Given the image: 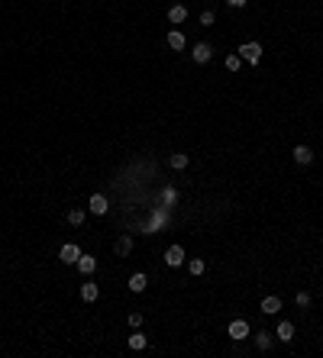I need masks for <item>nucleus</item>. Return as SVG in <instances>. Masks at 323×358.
I'll return each instance as SVG.
<instances>
[{"mask_svg":"<svg viewBox=\"0 0 323 358\" xmlns=\"http://www.w3.org/2000/svg\"><path fill=\"white\" fill-rule=\"evenodd\" d=\"M126 346L133 349V352H142V349L149 346V339H146V336L139 333V329H133V336H129V339H126Z\"/></svg>","mask_w":323,"mask_h":358,"instance_id":"nucleus-10","label":"nucleus"},{"mask_svg":"<svg viewBox=\"0 0 323 358\" xmlns=\"http://www.w3.org/2000/svg\"><path fill=\"white\" fill-rule=\"evenodd\" d=\"M272 346H275V336H272V333H265V329H262V333H256V349L269 352Z\"/></svg>","mask_w":323,"mask_h":358,"instance_id":"nucleus-16","label":"nucleus"},{"mask_svg":"<svg viewBox=\"0 0 323 358\" xmlns=\"http://www.w3.org/2000/svg\"><path fill=\"white\" fill-rule=\"evenodd\" d=\"M78 258H81V249H78L74 242H65V245H61L58 261H65V265H78Z\"/></svg>","mask_w":323,"mask_h":358,"instance_id":"nucleus-3","label":"nucleus"},{"mask_svg":"<svg viewBox=\"0 0 323 358\" xmlns=\"http://www.w3.org/2000/svg\"><path fill=\"white\" fill-rule=\"evenodd\" d=\"M184 19H188V6H184V3H175V6H171V10H168V23L181 26Z\"/></svg>","mask_w":323,"mask_h":358,"instance_id":"nucleus-7","label":"nucleus"},{"mask_svg":"<svg viewBox=\"0 0 323 358\" xmlns=\"http://www.w3.org/2000/svg\"><path fill=\"white\" fill-rule=\"evenodd\" d=\"M78 271H81V274H94V271H97V258H94V255H84V252H81V258H78Z\"/></svg>","mask_w":323,"mask_h":358,"instance_id":"nucleus-9","label":"nucleus"},{"mask_svg":"<svg viewBox=\"0 0 323 358\" xmlns=\"http://www.w3.org/2000/svg\"><path fill=\"white\" fill-rule=\"evenodd\" d=\"M191 58H194V61H197V65H207V61H210V58H214V49H210V45H207V42H197V45H194V49H191Z\"/></svg>","mask_w":323,"mask_h":358,"instance_id":"nucleus-5","label":"nucleus"},{"mask_svg":"<svg viewBox=\"0 0 323 358\" xmlns=\"http://www.w3.org/2000/svg\"><path fill=\"white\" fill-rule=\"evenodd\" d=\"M278 310H281V297H275V294H269V297L262 300V313H265V316H275Z\"/></svg>","mask_w":323,"mask_h":358,"instance_id":"nucleus-12","label":"nucleus"},{"mask_svg":"<svg viewBox=\"0 0 323 358\" xmlns=\"http://www.w3.org/2000/svg\"><path fill=\"white\" fill-rule=\"evenodd\" d=\"M168 165H171L175 171H184V168H188V155H184V152H175V155L168 158Z\"/></svg>","mask_w":323,"mask_h":358,"instance_id":"nucleus-18","label":"nucleus"},{"mask_svg":"<svg viewBox=\"0 0 323 358\" xmlns=\"http://www.w3.org/2000/svg\"><path fill=\"white\" fill-rule=\"evenodd\" d=\"M230 339H233V342L249 339V323H246V320H233V323H230Z\"/></svg>","mask_w":323,"mask_h":358,"instance_id":"nucleus-4","label":"nucleus"},{"mask_svg":"<svg viewBox=\"0 0 323 358\" xmlns=\"http://www.w3.org/2000/svg\"><path fill=\"white\" fill-rule=\"evenodd\" d=\"M113 252H116L120 258H126L129 252H133V239H129V236H120V239H116V245H113Z\"/></svg>","mask_w":323,"mask_h":358,"instance_id":"nucleus-15","label":"nucleus"},{"mask_svg":"<svg viewBox=\"0 0 323 358\" xmlns=\"http://www.w3.org/2000/svg\"><path fill=\"white\" fill-rule=\"evenodd\" d=\"M298 307H301V310L311 307V294H307V291H301V294H298Z\"/></svg>","mask_w":323,"mask_h":358,"instance_id":"nucleus-23","label":"nucleus"},{"mask_svg":"<svg viewBox=\"0 0 323 358\" xmlns=\"http://www.w3.org/2000/svg\"><path fill=\"white\" fill-rule=\"evenodd\" d=\"M239 55H226V71H239Z\"/></svg>","mask_w":323,"mask_h":358,"instance_id":"nucleus-21","label":"nucleus"},{"mask_svg":"<svg viewBox=\"0 0 323 358\" xmlns=\"http://www.w3.org/2000/svg\"><path fill=\"white\" fill-rule=\"evenodd\" d=\"M146 287H149V278H146L142 271H136L133 278H129V291H133V294H142Z\"/></svg>","mask_w":323,"mask_h":358,"instance_id":"nucleus-11","label":"nucleus"},{"mask_svg":"<svg viewBox=\"0 0 323 358\" xmlns=\"http://www.w3.org/2000/svg\"><path fill=\"white\" fill-rule=\"evenodd\" d=\"M201 26H214V13H210V10L201 13Z\"/></svg>","mask_w":323,"mask_h":358,"instance_id":"nucleus-24","label":"nucleus"},{"mask_svg":"<svg viewBox=\"0 0 323 358\" xmlns=\"http://www.w3.org/2000/svg\"><path fill=\"white\" fill-rule=\"evenodd\" d=\"M239 58L249 61V65H259V61H262V45L259 42H243L239 45Z\"/></svg>","mask_w":323,"mask_h":358,"instance_id":"nucleus-1","label":"nucleus"},{"mask_svg":"<svg viewBox=\"0 0 323 358\" xmlns=\"http://www.w3.org/2000/svg\"><path fill=\"white\" fill-rule=\"evenodd\" d=\"M97 297H100L97 284H91V281H87V284H81V300H84V304H94Z\"/></svg>","mask_w":323,"mask_h":358,"instance_id":"nucleus-14","label":"nucleus"},{"mask_svg":"<svg viewBox=\"0 0 323 358\" xmlns=\"http://www.w3.org/2000/svg\"><path fill=\"white\" fill-rule=\"evenodd\" d=\"M294 162H298V165H311L314 162V152H311V149H307V146H294Z\"/></svg>","mask_w":323,"mask_h":358,"instance_id":"nucleus-13","label":"nucleus"},{"mask_svg":"<svg viewBox=\"0 0 323 358\" xmlns=\"http://www.w3.org/2000/svg\"><path fill=\"white\" fill-rule=\"evenodd\" d=\"M126 323H129L133 329H139V326H142V313H136V310H133V313L126 316Z\"/></svg>","mask_w":323,"mask_h":358,"instance_id":"nucleus-22","label":"nucleus"},{"mask_svg":"<svg viewBox=\"0 0 323 358\" xmlns=\"http://www.w3.org/2000/svg\"><path fill=\"white\" fill-rule=\"evenodd\" d=\"M226 3H230V6H246L249 0H226Z\"/></svg>","mask_w":323,"mask_h":358,"instance_id":"nucleus-25","label":"nucleus"},{"mask_svg":"<svg viewBox=\"0 0 323 358\" xmlns=\"http://www.w3.org/2000/svg\"><path fill=\"white\" fill-rule=\"evenodd\" d=\"M204 268H207V265H204V258H191V261H188V271L194 274V278H201Z\"/></svg>","mask_w":323,"mask_h":358,"instance_id":"nucleus-19","label":"nucleus"},{"mask_svg":"<svg viewBox=\"0 0 323 358\" xmlns=\"http://www.w3.org/2000/svg\"><path fill=\"white\" fill-rule=\"evenodd\" d=\"M87 210L94 213V216H104V213L110 210V203H107V197L104 194H94L91 197V203H87Z\"/></svg>","mask_w":323,"mask_h":358,"instance_id":"nucleus-6","label":"nucleus"},{"mask_svg":"<svg viewBox=\"0 0 323 358\" xmlns=\"http://www.w3.org/2000/svg\"><path fill=\"white\" fill-rule=\"evenodd\" d=\"M168 49H175V52H181V49H184V36H181L178 29H171V32H168Z\"/></svg>","mask_w":323,"mask_h":358,"instance_id":"nucleus-17","label":"nucleus"},{"mask_svg":"<svg viewBox=\"0 0 323 358\" xmlns=\"http://www.w3.org/2000/svg\"><path fill=\"white\" fill-rule=\"evenodd\" d=\"M68 223H71V226H81V223H84V210H81V206H74V210L68 213Z\"/></svg>","mask_w":323,"mask_h":358,"instance_id":"nucleus-20","label":"nucleus"},{"mask_svg":"<svg viewBox=\"0 0 323 358\" xmlns=\"http://www.w3.org/2000/svg\"><path fill=\"white\" fill-rule=\"evenodd\" d=\"M184 261H188V255H184L181 245H168V252H165V265L168 268H181Z\"/></svg>","mask_w":323,"mask_h":358,"instance_id":"nucleus-2","label":"nucleus"},{"mask_svg":"<svg viewBox=\"0 0 323 358\" xmlns=\"http://www.w3.org/2000/svg\"><path fill=\"white\" fill-rule=\"evenodd\" d=\"M275 339H278V342H291V339H294V326H291L288 320H281L278 329H275Z\"/></svg>","mask_w":323,"mask_h":358,"instance_id":"nucleus-8","label":"nucleus"}]
</instances>
